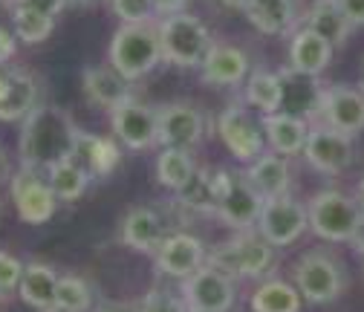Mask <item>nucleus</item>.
<instances>
[{"label":"nucleus","mask_w":364,"mask_h":312,"mask_svg":"<svg viewBox=\"0 0 364 312\" xmlns=\"http://www.w3.org/2000/svg\"><path fill=\"white\" fill-rule=\"evenodd\" d=\"M306 214H309V232L327 243H353L364 220V211L355 203V197L336 188L318 191L306 203Z\"/></svg>","instance_id":"nucleus-5"},{"label":"nucleus","mask_w":364,"mask_h":312,"mask_svg":"<svg viewBox=\"0 0 364 312\" xmlns=\"http://www.w3.org/2000/svg\"><path fill=\"white\" fill-rule=\"evenodd\" d=\"M353 26H364V0H336Z\"/></svg>","instance_id":"nucleus-41"},{"label":"nucleus","mask_w":364,"mask_h":312,"mask_svg":"<svg viewBox=\"0 0 364 312\" xmlns=\"http://www.w3.org/2000/svg\"><path fill=\"white\" fill-rule=\"evenodd\" d=\"M119 23H151L156 21L154 0H107Z\"/></svg>","instance_id":"nucleus-36"},{"label":"nucleus","mask_w":364,"mask_h":312,"mask_svg":"<svg viewBox=\"0 0 364 312\" xmlns=\"http://www.w3.org/2000/svg\"><path fill=\"white\" fill-rule=\"evenodd\" d=\"M223 183H225V168H217V171L200 168L194 173V180L188 183V188H182L176 194V203L182 208H188L191 214H217Z\"/></svg>","instance_id":"nucleus-27"},{"label":"nucleus","mask_w":364,"mask_h":312,"mask_svg":"<svg viewBox=\"0 0 364 312\" xmlns=\"http://www.w3.org/2000/svg\"><path fill=\"white\" fill-rule=\"evenodd\" d=\"M217 133L229 154L243 165H252L266 154L263 122L255 119L243 104H229L217 116Z\"/></svg>","instance_id":"nucleus-7"},{"label":"nucleus","mask_w":364,"mask_h":312,"mask_svg":"<svg viewBox=\"0 0 364 312\" xmlns=\"http://www.w3.org/2000/svg\"><path fill=\"white\" fill-rule=\"evenodd\" d=\"M263 203L266 200L255 191V185L246 180V173L225 171V183H223V194H220L214 217H220L225 226H232L235 232L257 229Z\"/></svg>","instance_id":"nucleus-9"},{"label":"nucleus","mask_w":364,"mask_h":312,"mask_svg":"<svg viewBox=\"0 0 364 312\" xmlns=\"http://www.w3.org/2000/svg\"><path fill=\"white\" fill-rule=\"evenodd\" d=\"M249 55L232 43H214L200 64V78L214 87H237L249 78Z\"/></svg>","instance_id":"nucleus-20"},{"label":"nucleus","mask_w":364,"mask_h":312,"mask_svg":"<svg viewBox=\"0 0 364 312\" xmlns=\"http://www.w3.org/2000/svg\"><path fill=\"white\" fill-rule=\"evenodd\" d=\"M113 139H119L127 151H148L159 145V110L142 102H127L110 113Z\"/></svg>","instance_id":"nucleus-12"},{"label":"nucleus","mask_w":364,"mask_h":312,"mask_svg":"<svg viewBox=\"0 0 364 312\" xmlns=\"http://www.w3.org/2000/svg\"><path fill=\"white\" fill-rule=\"evenodd\" d=\"M99 4H107V0H70V6H81V9H90V6H99Z\"/></svg>","instance_id":"nucleus-46"},{"label":"nucleus","mask_w":364,"mask_h":312,"mask_svg":"<svg viewBox=\"0 0 364 312\" xmlns=\"http://www.w3.org/2000/svg\"><path fill=\"white\" fill-rule=\"evenodd\" d=\"M292 281L304 301L309 303H330L344 292V266L327 252H306L298 257Z\"/></svg>","instance_id":"nucleus-6"},{"label":"nucleus","mask_w":364,"mask_h":312,"mask_svg":"<svg viewBox=\"0 0 364 312\" xmlns=\"http://www.w3.org/2000/svg\"><path fill=\"white\" fill-rule=\"evenodd\" d=\"M306 229H309L306 205H301L289 194L263 203V211H260V220H257V232L275 249L292 246Z\"/></svg>","instance_id":"nucleus-11"},{"label":"nucleus","mask_w":364,"mask_h":312,"mask_svg":"<svg viewBox=\"0 0 364 312\" xmlns=\"http://www.w3.org/2000/svg\"><path fill=\"white\" fill-rule=\"evenodd\" d=\"M301 301L295 284L269 278L252 292V312H301Z\"/></svg>","instance_id":"nucleus-31"},{"label":"nucleus","mask_w":364,"mask_h":312,"mask_svg":"<svg viewBox=\"0 0 364 312\" xmlns=\"http://www.w3.org/2000/svg\"><path fill=\"white\" fill-rule=\"evenodd\" d=\"M246 180L255 185V191L263 200H275V197H287L289 185H292V168L289 159L284 154H263L260 159H255L252 165H246Z\"/></svg>","instance_id":"nucleus-22"},{"label":"nucleus","mask_w":364,"mask_h":312,"mask_svg":"<svg viewBox=\"0 0 364 312\" xmlns=\"http://www.w3.org/2000/svg\"><path fill=\"white\" fill-rule=\"evenodd\" d=\"M179 295L188 312H229L235 306V278L205 263L203 269L182 281Z\"/></svg>","instance_id":"nucleus-8"},{"label":"nucleus","mask_w":364,"mask_h":312,"mask_svg":"<svg viewBox=\"0 0 364 312\" xmlns=\"http://www.w3.org/2000/svg\"><path fill=\"white\" fill-rule=\"evenodd\" d=\"M23 269H26V263H21L15 254L0 249V295H6V292L21 286Z\"/></svg>","instance_id":"nucleus-38"},{"label":"nucleus","mask_w":364,"mask_h":312,"mask_svg":"<svg viewBox=\"0 0 364 312\" xmlns=\"http://www.w3.org/2000/svg\"><path fill=\"white\" fill-rule=\"evenodd\" d=\"M139 312H188L186 301H182V295H173V292H165L159 286H154L142 301L139 306H136Z\"/></svg>","instance_id":"nucleus-37"},{"label":"nucleus","mask_w":364,"mask_h":312,"mask_svg":"<svg viewBox=\"0 0 364 312\" xmlns=\"http://www.w3.org/2000/svg\"><path fill=\"white\" fill-rule=\"evenodd\" d=\"M0 173H4V154H0Z\"/></svg>","instance_id":"nucleus-50"},{"label":"nucleus","mask_w":364,"mask_h":312,"mask_svg":"<svg viewBox=\"0 0 364 312\" xmlns=\"http://www.w3.org/2000/svg\"><path fill=\"white\" fill-rule=\"evenodd\" d=\"M205 119L194 104L173 102L159 107V145L162 148H179L191 151L203 142Z\"/></svg>","instance_id":"nucleus-17"},{"label":"nucleus","mask_w":364,"mask_h":312,"mask_svg":"<svg viewBox=\"0 0 364 312\" xmlns=\"http://www.w3.org/2000/svg\"><path fill=\"white\" fill-rule=\"evenodd\" d=\"M208 263L217 266L229 278H263L275 263V246H272L257 229L237 232L232 240H225L208 252Z\"/></svg>","instance_id":"nucleus-3"},{"label":"nucleus","mask_w":364,"mask_h":312,"mask_svg":"<svg viewBox=\"0 0 364 312\" xmlns=\"http://www.w3.org/2000/svg\"><path fill=\"white\" fill-rule=\"evenodd\" d=\"M353 197H355V203H358L361 211H364V176H361V183L355 185V194H353Z\"/></svg>","instance_id":"nucleus-48"},{"label":"nucleus","mask_w":364,"mask_h":312,"mask_svg":"<svg viewBox=\"0 0 364 312\" xmlns=\"http://www.w3.org/2000/svg\"><path fill=\"white\" fill-rule=\"evenodd\" d=\"M43 312H67V309H61V306H50V309H43Z\"/></svg>","instance_id":"nucleus-49"},{"label":"nucleus","mask_w":364,"mask_h":312,"mask_svg":"<svg viewBox=\"0 0 364 312\" xmlns=\"http://www.w3.org/2000/svg\"><path fill=\"white\" fill-rule=\"evenodd\" d=\"M353 246H355L358 254H364V220H361V226H358V232H355V237H353Z\"/></svg>","instance_id":"nucleus-44"},{"label":"nucleus","mask_w":364,"mask_h":312,"mask_svg":"<svg viewBox=\"0 0 364 312\" xmlns=\"http://www.w3.org/2000/svg\"><path fill=\"white\" fill-rule=\"evenodd\" d=\"M107 58H110V67L119 75H124L127 81H139V78L151 75L165 61L156 21H151V23H119V29L110 38Z\"/></svg>","instance_id":"nucleus-2"},{"label":"nucleus","mask_w":364,"mask_h":312,"mask_svg":"<svg viewBox=\"0 0 364 312\" xmlns=\"http://www.w3.org/2000/svg\"><path fill=\"white\" fill-rule=\"evenodd\" d=\"M18 53V35L6 26H0V67H4L6 61H12Z\"/></svg>","instance_id":"nucleus-40"},{"label":"nucleus","mask_w":364,"mask_h":312,"mask_svg":"<svg viewBox=\"0 0 364 312\" xmlns=\"http://www.w3.org/2000/svg\"><path fill=\"white\" fill-rule=\"evenodd\" d=\"M9 9H12V32L18 35V41L26 43V47H38V43H43L53 35L55 18L38 15V12L23 9V6H9Z\"/></svg>","instance_id":"nucleus-34"},{"label":"nucleus","mask_w":364,"mask_h":312,"mask_svg":"<svg viewBox=\"0 0 364 312\" xmlns=\"http://www.w3.org/2000/svg\"><path fill=\"white\" fill-rule=\"evenodd\" d=\"M156 26H159V41H162L165 61L179 67V70H200L203 58L214 47L208 26L191 12L159 18Z\"/></svg>","instance_id":"nucleus-4"},{"label":"nucleus","mask_w":364,"mask_h":312,"mask_svg":"<svg viewBox=\"0 0 364 312\" xmlns=\"http://www.w3.org/2000/svg\"><path fill=\"white\" fill-rule=\"evenodd\" d=\"M304 156L309 162V168H315L318 173L327 176H338L353 165V136L338 133L327 124H312L309 136H306V148Z\"/></svg>","instance_id":"nucleus-13"},{"label":"nucleus","mask_w":364,"mask_h":312,"mask_svg":"<svg viewBox=\"0 0 364 312\" xmlns=\"http://www.w3.org/2000/svg\"><path fill=\"white\" fill-rule=\"evenodd\" d=\"M93 312H139V309L130 306V303H105V306H99Z\"/></svg>","instance_id":"nucleus-43"},{"label":"nucleus","mask_w":364,"mask_h":312,"mask_svg":"<svg viewBox=\"0 0 364 312\" xmlns=\"http://www.w3.org/2000/svg\"><path fill=\"white\" fill-rule=\"evenodd\" d=\"M263 122V133H266V145L275 151V154H284V156H295V154H304L306 148V136H309V122L292 116V113H269L260 119Z\"/></svg>","instance_id":"nucleus-26"},{"label":"nucleus","mask_w":364,"mask_h":312,"mask_svg":"<svg viewBox=\"0 0 364 312\" xmlns=\"http://www.w3.org/2000/svg\"><path fill=\"white\" fill-rule=\"evenodd\" d=\"M6 90H9V78H6V72H0V104L6 99Z\"/></svg>","instance_id":"nucleus-47"},{"label":"nucleus","mask_w":364,"mask_h":312,"mask_svg":"<svg viewBox=\"0 0 364 312\" xmlns=\"http://www.w3.org/2000/svg\"><path fill=\"white\" fill-rule=\"evenodd\" d=\"M243 12L263 35H292L301 21L298 0H249Z\"/></svg>","instance_id":"nucleus-25"},{"label":"nucleus","mask_w":364,"mask_h":312,"mask_svg":"<svg viewBox=\"0 0 364 312\" xmlns=\"http://www.w3.org/2000/svg\"><path fill=\"white\" fill-rule=\"evenodd\" d=\"M315 124H327L355 139L358 133H364V90L350 84H330Z\"/></svg>","instance_id":"nucleus-14"},{"label":"nucleus","mask_w":364,"mask_h":312,"mask_svg":"<svg viewBox=\"0 0 364 312\" xmlns=\"http://www.w3.org/2000/svg\"><path fill=\"white\" fill-rule=\"evenodd\" d=\"M9 6H23V9H32L38 15L58 18L70 6V0H9Z\"/></svg>","instance_id":"nucleus-39"},{"label":"nucleus","mask_w":364,"mask_h":312,"mask_svg":"<svg viewBox=\"0 0 364 312\" xmlns=\"http://www.w3.org/2000/svg\"><path fill=\"white\" fill-rule=\"evenodd\" d=\"M168 226L165 220L148 208V205H136L124 214L122 220V243L130 246L133 252H142V254H156L159 246L165 243L168 237Z\"/></svg>","instance_id":"nucleus-18"},{"label":"nucleus","mask_w":364,"mask_h":312,"mask_svg":"<svg viewBox=\"0 0 364 312\" xmlns=\"http://www.w3.org/2000/svg\"><path fill=\"white\" fill-rule=\"evenodd\" d=\"M75 133L78 127L67 110L41 104L35 113L23 119V127H21V139H18L21 168L47 173L53 165L73 159Z\"/></svg>","instance_id":"nucleus-1"},{"label":"nucleus","mask_w":364,"mask_h":312,"mask_svg":"<svg viewBox=\"0 0 364 312\" xmlns=\"http://www.w3.org/2000/svg\"><path fill=\"white\" fill-rule=\"evenodd\" d=\"M336 47L309 26H298L289 41V67L306 75H321L333 61Z\"/></svg>","instance_id":"nucleus-23"},{"label":"nucleus","mask_w":364,"mask_h":312,"mask_svg":"<svg viewBox=\"0 0 364 312\" xmlns=\"http://www.w3.org/2000/svg\"><path fill=\"white\" fill-rule=\"evenodd\" d=\"M9 194H12V203L18 208V217L29 226H43L50 222L55 208H58V197L55 191L50 188L47 176H41L38 171H26L21 168L12 180H9Z\"/></svg>","instance_id":"nucleus-10"},{"label":"nucleus","mask_w":364,"mask_h":312,"mask_svg":"<svg viewBox=\"0 0 364 312\" xmlns=\"http://www.w3.org/2000/svg\"><path fill=\"white\" fill-rule=\"evenodd\" d=\"M154 260L162 275L186 281L208 263V252L200 237H194L188 232H171L165 237V243L159 246V252L154 254Z\"/></svg>","instance_id":"nucleus-16"},{"label":"nucleus","mask_w":364,"mask_h":312,"mask_svg":"<svg viewBox=\"0 0 364 312\" xmlns=\"http://www.w3.org/2000/svg\"><path fill=\"white\" fill-rule=\"evenodd\" d=\"M304 26H309L312 32H318L324 41H330L333 47H341V43H347L350 32L355 29L347 15L341 12V6L336 4V0H315V4L309 6L306 18H304Z\"/></svg>","instance_id":"nucleus-29"},{"label":"nucleus","mask_w":364,"mask_h":312,"mask_svg":"<svg viewBox=\"0 0 364 312\" xmlns=\"http://www.w3.org/2000/svg\"><path fill=\"white\" fill-rule=\"evenodd\" d=\"M200 168L194 165L191 151H179V148H162L156 156V180L162 188L179 194L182 188H188V183L194 180V173Z\"/></svg>","instance_id":"nucleus-30"},{"label":"nucleus","mask_w":364,"mask_h":312,"mask_svg":"<svg viewBox=\"0 0 364 312\" xmlns=\"http://www.w3.org/2000/svg\"><path fill=\"white\" fill-rule=\"evenodd\" d=\"M58 281H61V275L53 269L50 263H26L21 286H18V295H21V301L26 306L43 312V309L55 306Z\"/></svg>","instance_id":"nucleus-28"},{"label":"nucleus","mask_w":364,"mask_h":312,"mask_svg":"<svg viewBox=\"0 0 364 312\" xmlns=\"http://www.w3.org/2000/svg\"><path fill=\"white\" fill-rule=\"evenodd\" d=\"M90 180H93V176H90L75 159H64V162H58V165H53L47 171V183H50V188L55 191V197L61 203L78 200L87 191Z\"/></svg>","instance_id":"nucleus-33"},{"label":"nucleus","mask_w":364,"mask_h":312,"mask_svg":"<svg viewBox=\"0 0 364 312\" xmlns=\"http://www.w3.org/2000/svg\"><path fill=\"white\" fill-rule=\"evenodd\" d=\"M278 75H281V110L315 124L318 116H321V102L327 87L318 81V75H306L292 67L281 70Z\"/></svg>","instance_id":"nucleus-15"},{"label":"nucleus","mask_w":364,"mask_h":312,"mask_svg":"<svg viewBox=\"0 0 364 312\" xmlns=\"http://www.w3.org/2000/svg\"><path fill=\"white\" fill-rule=\"evenodd\" d=\"M73 159L93 176H110L122 159V151H119V139H110V136H96L90 130H81L75 133V145H73Z\"/></svg>","instance_id":"nucleus-21"},{"label":"nucleus","mask_w":364,"mask_h":312,"mask_svg":"<svg viewBox=\"0 0 364 312\" xmlns=\"http://www.w3.org/2000/svg\"><path fill=\"white\" fill-rule=\"evenodd\" d=\"M9 78V90L6 99L0 104V122H23L29 113H35L38 96H41V81L35 72L23 70V67H9L6 70Z\"/></svg>","instance_id":"nucleus-24"},{"label":"nucleus","mask_w":364,"mask_h":312,"mask_svg":"<svg viewBox=\"0 0 364 312\" xmlns=\"http://www.w3.org/2000/svg\"><path fill=\"white\" fill-rule=\"evenodd\" d=\"M133 81H127L124 75H119L113 67H87L81 72V87H84V93L87 99L105 107V110H119L122 104L133 102Z\"/></svg>","instance_id":"nucleus-19"},{"label":"nucleus","mask_w":364,"mask_h":312,"mask_svg":"<svg viewBox=\"0 0 364 312\" xmlns=\"http://www.w3.org/2000/svg\"><path fill=\"white\" fill-rule=\"evenodd\" d=\"M217 4H223L225 9H240L243 12L249 6V0H217Z\"/></svg>","instance_id":"nucleus-45"},{"label":"nucleus","mask_w":364,"mask_h":312,"mask_svg":"<svg viewBox=\"0 0 364 312\" xmlns=\"http://www.w3.org/2000/svg\"><path fill=\"white\" fill-rule=\"evenodd\" d=\"M246 102L260 110V116L281 110V75L269 70H255L246 78Z\"/></svg>","instance_id":"nucleus-32"},{"label":"nucleus","mask_w":364,"mask_h":312,"mask_svg":"<svg viewBox=\"0 0 364 312\" xmlns=\"http://www.w3.org/2000/svg\"><path fill=\"white\" fill-rule=\"evenodd\" d=\"M55 306L67 312H90L93 309V286L81 275H61L58 292H55Z\"/></svg>","instance_id":"nucleus-35"},{"label":"nucleus","mask_w":364,"mask_h":312,"mask_svg":"<svg viewBox=\"0 0 364 312\" xmlns=\"http://www.w3.org/2000/svg\"><path fill=\"white\" fill-rule=\"evenodd\" d=\"M154 9H156V21L171 18L179 12H188V0H154Z\"/></svg>","instance_id":"nucleus-42"}]
</instances>
